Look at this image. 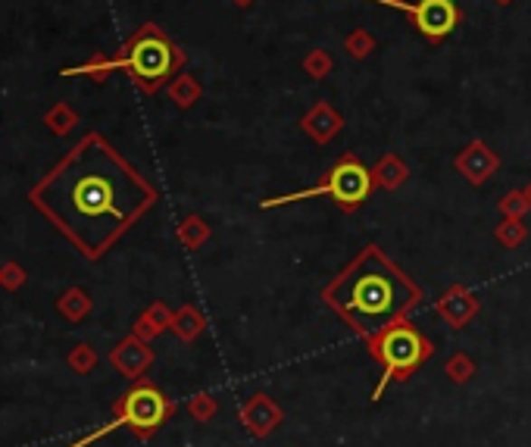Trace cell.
Returning a JSON list of instances; mask_svg holds the SVG:
<instances>
[{
	"mask_svg": "<svg viewBox=\"0 0 531 447\" xmlns=\"http://www.w3.org/2000/svg\"><path fill=\"white\" fill-rule=\"evenodd\" d=\"M29 204L85 260H100L156 204V188L100 132H88L38 185Z\"/></svg>",
	"mask_w": 531,
	"mask_h": 447,
	"instance_id": "cell-1",
	"label": "cell"
},
{
	"mask_svg": "<svg viewBox=\"0 0 531 447\" xmlns=\"http://www.w3.org/2000/svg\"><path fill=\"white\" fill-rule=\"evenodd\" d=\"M322 300L337 309V316L360 338L369 341L382 335L384 328L403 322L406 313L419 307L422 291L378 247H365L360 257L347 263V270L322 291Z\"/></svg>",
	"mask_w": 531,
	"mask_h": 447,
	"instance_id": "cell-2",
	"label": "cell"
},
{
	"mask_svg": "<svg viewBox=\"0 0 531 447\" xmlns=\"http://www.w3.org/2000/svg\"><path fill=\"white\" fill-rule=\"evenodd\" d=\"M369 354H372V360H378L384 366V376L378 378V385L372 388V404H378L384 391H388V385L406 382V378L434 354V347L416 326H410V322L403 319V322H397V326L384 328L375 338H369Z\"/></svg>",
	"mask_w": 531,
	"mask_h": 447,
	"instance_id": "cell-3",
	"label": "cell"
},
{
	"mask_svg": "<svg viewBox=\"0 0 531 447\" xmlns=\"http://www.w3.org/2000/svg\"><path fill=\"white\" fill-rule=\"evenodd\" d=\"M172 413H175V404H172L154 382H144V378H141L135 388H128L126 395L116 401L113 423L103 425V429L94 432V435L81 438V442L72 444V447L98 442L100 435H107V432H113V429H128L135 438H141V442H144V438H154L156 432L166 425V419L172 416Z\"/></svg>",
	"mask_w": 531,
	"mask_h": 447,
	"instance_id": "cell-4",
	"label": "cell"
},
{
	"mask_svg": "<svg viewBox=\"0 0 531 447\" xmlns=\"http://www.w3.org/2000/svg\"><path fill=\"white\" fill-rule=\"evenodd\" d=\"M178 63H182V53L175 51V44L156 25H144L141 32H135L126 51L116 57V66L126 69L135 79V85L147 94L156 91L175 72Z\"/></svg>",
	"mask_w": 531,
	"mask_h": 447,
	"instance_id": "cell-5",
	"label": "cell"
},
{
	"mask_svg": "<svg viewBox=\"0 0 531 447\" xmlns=\"http://www.w3.org/2000/svg\"><path fill=\"white\" fill-rule=\"evenodd\" d=\"M326 195L332 197L341 210H356V206L372 195V172L365 169L360 160H354V157H344L316 188L294 191V195H285V197H272V201H263V206H285L294 201H309V197H326Z\"/></svg>",
	"mask_w": 531,
	"mask_h": 447,
	"instance_id": "cell-6",
	"label": "cell"
},
{
	"mask_svg": "<svg viewBox=\"0 0 531 447\" xmlns=\"http://www.w3.org/2000/svg\"><path fill=\"white\" fill-rule=\"evenodd\" d=\"M378 4H388V6H397V10L410 13L416 29L422 34H429V38H444L447 32L457 29V19H460L453 0H419V4H406V0H378Z\"/></svg>",
	"mask_w": 531,
	"mask_h": 447,
	"instance_id": "cell-7",
	"label": "cell"
},
{
	"mask_svg": "<svg viewBox=\"0 0 531 447\" xmlns=\"http://www.w3.org/2000/svg\"><path fill=\"white\" fill-rule=\"evenodd\" d=\"M238 416L251 438H269L281 423H285V413H281V407L266 395V391H257V395L247 397V401L241 404Z\"/></svg>",
	"mask_w": 531,
	"mask_h": 447,
	"instance_id": "cell-8",
	"label": "cell"
},
{
	"mask_svg": "<svg viewBox=\"0 0 531 447\" xmlns=\"http://www.w3.org/2000/svg\"><path fill=\"white\" fill-rule=\"evenodd\" d=\"M109 363H113V369L119 376L141 378L150 369V363H154V350H150L147 341L137 338V335H128V338H122L109 350Z\"/></svg>",
	"mask_w": 531,
	"mask_h": 447,
	"instance_id": "cell-9",
	"label": "cell"
},
{
	"mask_svg": "<svg viewBox=\"0 0 531 447\" xmlns=\"http://www.w3.org/2000/svg\"><path fill=\"white\" fill-rule=\"evenodd\" d=\"M438 313L444 316L447 322H450L453 328H463L469 319H472L475 313H479V300H475L472 291H466V288H450V291L444 294V298L438 300Z\"/></svg>",
	"mask_w": 531,
	"mask_h": 447,
	"instance_id": "cell-10",
	"label": "cell"
},
{
	"mask_svg": "<svg viewBox=\"0 0 531 447\" xmlns=\"http://www.w3.org/2000/svg\"><path fill=\"white\" fill-rule=\"evenodd\" d=\"M166 328H172V313L166 304H150L141 313V319L135 322V332L141 341H154L156 335H163Z\"/></svg>",
	"mask_w": 531,
	"mask_h": 447,
	"instance_id": "cell-11",
	"label": "cell"
},
{
	"mask_svg": "<svg viewBox=\"0 0 531 447\" xmlns=\"http://www.w3.org/2000/svg\"><path fill=\"white\" fill-rule=\"evenodd\" d=\"M91 307H94V300L88 298L85 288H69V291L60 294V300H57L60 316H66L69 322H81L88 313H91Z\"/></svg>",
	"mask_w": 531,
	"mask_h": 447,
	"instance_id": "cell-12",
	"label": "cell"
},
{
	"mask_svg": "<svg viewBox=\"0 0 531 447\" xmlns=\"http://www.w3.org/2000/svg\"><path fill=\"white\" fill-rule=\"evenodd\" d=\"M44 126L51 128V135L63 138V135L72 132L75 126H79V113H75L69 103L57 100V103H51V109L44 113Z\"/></svg>",
	"mask_w": 531,
	"mask_h": 447,
	"instance_id": "cell-13",
	"label": "cell"
},
{
	"mask_svg": "<svg viewBox=\"0 0 531 447\" xmlns=\"http://www.w3.org/2000/svg\"><path fill=\"white\" fill-rule=\"evenodd\" d=\"M204 326H206V319L194 307H182L178 313H172V332L182 341H194L197 335L204 332Z\"/></svg>",
	"mask_w": 531,
	"mask_h": 447,
	"instance_id": "cell-14",
	"label": "cell"
},
{
	"mask_svg": "<svg viewBox=\"0 0 531 447\" xmlns=\"http://www.w3.org/2000/svg\"><path fill=\"white\" fill-rule=\"evenodd\" d=\"M113 69H119V66H116V60H109V57H94V60H88V63L60 69V75H63V79H75V75H85V79H94V81H107V75L113 72Z\"/></svg>",
	"mask_w": 531,
	"mask_h": 447,
	"instance_id": "cell-15",
	"label": "cell"
},
{
	"mask_svg": "<svg viewBox=\"0 0 531 447\" xmlns=\"http://www.w3.org/2000/svg\"><path fill=\"white\" fill-rule=\"evenodd\" d=\"M460 169H463L466 176H469V182L479 185V182H485L488 172L494 169V157H488V154H485V147H481V144H475L472 154L460 160Z\"/></svg>",
	"mask_w": 531,
	"mask_h": 447,
	"instance_id": "cell-16",
	"label": "cell"
},
{
	"mask_svg": "<svg viewBox=\"0 0 531 447\" xmlns=\"http://www.w3.org/2000/svg\"><path fill=\"white\" fill-rule=\"evenodd\" d=\"M66 363H69V369H72V373L88 376V373H94V366H98V354H94L91 344H75V347L69 350Z\"/></svg>",
	"mask_w": 531,
	"mask_h": 447,
	"instance_id": "cell-17",
	"label": "cell"
},
{
	"mask_svg": "<svg viewBox=\"0 0 531 447\" xmlns=\"http://www.w3.org/2000/svg\"><path fill=\"white\" fill-rule=\"evenodd\" d=\"M206 235H210V229H206V223L200 216H188L182 225H178V238H182V244L191 247V251L204 244Z\"/></svg>",
	"mask_w": 531,
	"mask_h": 447,
	"instance_id": "cell-18",
	"label": "cell"
},
{
	"mask_svg": "<svg viewBox=\"0 0 531 447\" xmlns=\"http://www.w3.org/2000/svg\"><path fill=\"white\" fill-rule=\"evenodd\" d=\"M216 413H219V401L213 395H194L188 401V416L194 423H210V419H216Z\"/></svg>",
	"mask_w": 531,
	"mask_h": 447,
	"instance_id": "cell-19",
	"label": "cell"
},
{
	"mask_svg": "<svg viewBox=\"0 0 531 447\" xmlns=\"http://www.w3.org/2000/svg\"><path fill=\"white\" fill-rule=\"evenodd\" d=\"M444 373H447V378H450L453 385H466L469 378L475 376V363H472V357H466V354H453L450 360H447Z\"/></svg>",
	"mask_w": 531,
	"mask_h": 447,
	"instance_id": "cell-20",
	"label": "cell"
},
{
	"mask_svg": "<svg viewBox=\"0 0 531 447\" xmlns=\"http://www.w3.org/2000/svg\"><path fill=\"white\" fill-rule=\"evenodd\" d=\"M25 279H29V275H25V270L19 263H13V260L0 266V288H6V291H16V288H23Z\"/></svg>",
	"mask_w": 531,
	"mask_h": 447,
	"instance_id": "cell-21",
	"label": "cell"
},
{
	"mask_svg": "<svg viewBox=\"0 0 531 447\" xmlns=\"http://www.w3.org/2000/svg\"><path fill=\"white\" fill-rule=\"evenodd\" d=\"M522 238H526V225H522L519 219H513V223H503L498 229V241L503 247H516Z\"/></svg>",
	"mask_w": 531,
	"mask_h": 447,
	"instance_id": "cell-22",
	"label": "cell"
},
{
	"mask_svg": "<svg viewBox=\"0 0 531 447\" xmlns=\"http://www.w3.org/2000/svg\"><path fill=\"white\" fill-rule=\"evenodd\" d=\"M169 94H172V100H175V103H182V107H188V103L194 100V85H191L188 79H178L175 85L169 88Z\"/></svg>",
	"mask_w": 531,
	"mask_h": 447,
	"instance_id": "cell-23",
	"label": "cell"
},
{
	"mask_svg": "<svg viewBox=\"0 0 531 447\" xmlns=\"http://www.w3.org/2000/svg\"><path fill=\"white\" fill-rule=\"evenodd\" d=\"M528 206H531V204H528V197H526V195H509L507 201H500V210H503V213H509L513 219H519L522 213L528 210Z\"/></svg>",
	"mask_w": 531,
	"mask_h": 447,
	"instance_id": "cell-24",
	"label": "cell"
},
{
	"mask_svg": "<svg viewBox=\"0 0 531 447\" xmlns=\"http://www.w3.org/2000/svg\"><path fill=\"white\" fill-rule=\"evenodd\" d=\"M375 176H378V182H382V185H388V188H394V185L400 182V178L406 176V169H397L394 163H384V166L378 169Z\"/></svg>",
	"mask_w": 531,
	"mask_h": 447,
	"instance_id": "cell-25",
	"label": "cell"
},
{
	"mask_svg": "<svg viewBox=\"0 0 531 447\" xmlns=\"http://www.w3.org/2000/svg\"><path fill=\"white\" fill-rule=\"evenodd\" d=\"M526 197H528V204H531V188H528V191H526Z\"/></svg>",
	"mask_w": 531,
	"mask_h": 447,
	"instance_id": "cell-26",
	"label": "cell"
}]
</instances>
